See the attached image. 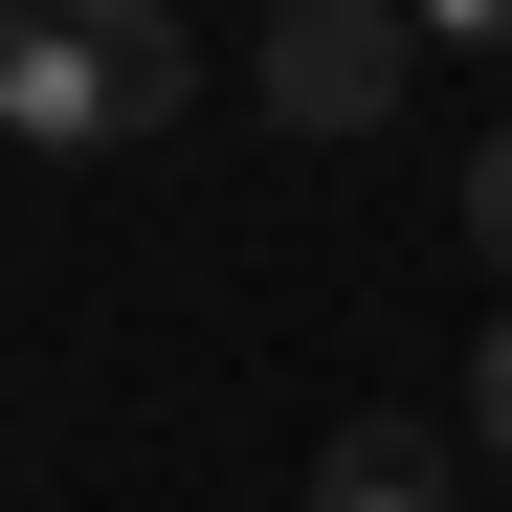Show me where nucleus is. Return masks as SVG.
Segmentation results:
<instances>
[{
    "instance_id": "3",
    "label": "nucleus",
    "mask_w": 512,
    "mask_h": 512,
    "mask_svg": "<svg viewBox=\"0 0 512 512\" xmlns=\"http://www.w3.org/2000/svg\"><path fill=\"white\" fill-rule=\"evenodd\" d=\"M312 512H446V446H423V423H334V446H312Z\"/></svg>"
},
{
    "instance_id": "5",
    "label": "nucleus",
    "mask_w": 512,
    "mask_h": 512,
    "mask_svg": "<svg viewBox=\"0 0 512 512\" xmlns=\"http://www.w3.org/2000/svg\"><path fill=\"white\" fill-rule=\"evenodd\" d=\"M468 245H490V268H512V134L468 156Z\"/></svg>"
},
{
    "instance_id": "4",
    "label": "nucleus",
    "mask_w": 512,
    "mask_h": 512,
    "mask_svg": "<svg viewBox=\"0 0 512 512\" xmlns=\"http://www.w3.org/2000/svg\"><path fill=\"white\" fill-rule=\"evenodd\" d=\"M468 446L512 468V312H490V357H468Z\"/></svg>"
},
{
    "instance_id": "2",
    "label": "nucleus",
    "mask_w": 512,
    "mask_h": 512,
    "mask_svg": "<svg viewBox=\"0 0 512 512\" xmlns=\"http://www.w3.org/2000/svg\"><path fill=\"white\" fill-rule=\"evenodd\" d=\"M245 90H268L290 134H379L401 112V23L379 0H268V67H245Z\"/></svg>"
},
{
    "instance_id": "6",
    "label": "nucleus",
    "mask_w": 512,
    "mask_h": 512,
    "mask_svg": "<svg viewBox=\"0 0 512 512\" xmlns=\"http://www.w3.org/2000/svg\"><path fill=\"white\" fill-rule=\"evenodd\" d=\"M423 45H512V0H423Z\"/></svg>"
},
{
    "instance_id": "1",
    "label": "nucleus",
    "mask_w": 512,
    "mask_h": 512,
    "mask_svg": "<svg viewBox=\"0 0 512 512\" xmlns=\"http://www.w3.org/2000/svg\"><path fill=\"white\" fill-rule=\"evenodd\" d=\"M179 0H0V134L23 156H134L179 134Z\"/></svg>"
}]
</instances>
